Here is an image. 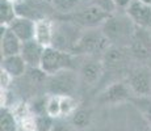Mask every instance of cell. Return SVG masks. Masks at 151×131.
Instances as JSON below:
<instances>
[{"mask_svg": "<svg viewBox=\"0 0 151 131\" xmlns=\"http://www.w3.org/2000/svg\"><path fill=\"white\" fill-rule=\"evenodd\" d=\"M72 72L63 71L57 75H53V81L50 83V89L55 96H68L70 92L74 89L75 80L72 76Z\"/></svg>", "mask_w": 151, "mask_h": 131, "instance_id": "12", "label": "cell"}, {"mask_svg": "<svg viewBox=\"0 0 151 131\" xmlns=\"http://www.w3.org/2000/svg\"><path fill=\"white\" fill-rule=\"evenodd\" d=\"M109 47V39L105 37L103 30L97 33V30H88L83 33L79 38H76L72 47L75 54H97L104 52Z\"/></svg>", "mask_w": 151, "mask_h": 131, "instance_id": "3", "label": "cell"}, {"mask_svg": "<svg viewBox=\"0 0 151 131\" xmlns=\"http://www.w3.org/2000/svg\"><path fill=\"white\" fill-rule=\"evenodd\" d=\"M40 68L50 76L63 71H68L72 68V54L54 46H47L43 51Z\"/></svg>", "mask_w": 151, "mask_h": 131, "instance_id": "1", "label": "cell"}, {"mask_svg": "<svg viewBox=\"0 0 151 131\" xmlns=\"http://www.w3.org/2000/svg\"><path fill=\"white\" fill-rule=\"evenodd\" d=\"M139 1L145 3V4H149V5H151V0H139Z\"/></svg>", "mask_w": 151, "mask_h": 131, "instance_id": "24", "label": "cell"}, {"mask_svg": "<svg viewBox=\"0 0 151 131\" xmlns=\"http://www.w3.org/2000/svg\"><path fill=\"white\" fill-rule=\"evenodd\" d=\"M149 68L151 69V60H150V63H149Z\"/></svg>", "mask_w": 151, "mask_h": 131, "instance_id": "25", "label": "cell"}, {"mask_svg": "<svg viewBox=\"0 0 151 131\" xmlns=\"http://www.w3.org/2000/svg\"><path fill=\"white\" fill-rule=\"evenodd\" d=\"M82 1H92V0H82Z\"/></svg>", "mask_w": 151, "mask_h": 131, "instance_id": "26", "label": "cell"}, {"mask_svg": "<svg viewBox=\"0 0 151 131\" xmlns=\"http://www.w3.org/2000/svg\"><path fill=\"white\" fill-rule=\"evenodd\" d=\"M103 54V64L108 67H118L126 58V52L121 46H109Z\"/></svg>", "mask_w": 151, "mask_h": 131, "instance_id": "16", "label": "cell"}, {"mask_svg": "<svg viewBox=\"0 0 151 131\" xmlns=\"http://www.w3.org/2000/svg\"><path fill=\"white\" fill-rule=\"evenodd\" d=\"M0 131H17L14 114L8 107H1L0 112Z\"/></svg>", "mask_w": 151, "mask_h": 131, "instance_id": "18", "label": "cell"}, {"mask_svg": "<svg viewBox=\"0 0 151 131\" xmlns=\"http://www.w3.org/2000/svg\"><path fill=\"white\" fill-rule=\"evenodd\" d=\"M103 68L104 64L101 62H97V60H86V62L80 67V79L83 80V83L86 84H92L97 83L100 80L101 75H103Z\"/></svg>", "mask_w": 151, "mask_h": 131, "instance_id": "14", "label": "cell"}, {"mask_svg": "<svg viewBox=\"0 0 151 131\" xmlns=\"http://www.w3.org/2000/svg\"><path fill=\"white\" fill-rule=\"evenodd\" d=\"M132 1L133 0H113L116 9H122V11H126L129 8V5L132 4Z\"/></svg>", "mask_w": 151, "mask_h": 131, "instance_id": "23", "label": "cell"}, {"mask_svg": "<svg viewBox=\"0 0 151 131\" xmlns=\"http://www.w3.org/2000/svg\"><path fill=\"white\" fill-rule=\"evenodd\" d=\"M132 94L133 92L129 84L120 81V83H113L109 87H106L105 91L101 93L100 100L104 104H120L130 100Z\"/></svg>", "mask_w": 151, "mask_h": 131, "instance_id": "8", "label": "cell"}, {"mask_svg": "<svg viewBox=\"0 0 151 131\" xmlns=\"http://www.w3.org/2000/svg\"><path fill=\"white\" fill-rule=\"evenodd\" d=\"M135 26L133 21L126 16V19L122 17H116L113 14L106 19L104 25L101 26V30L105 34V37L109 39V42H121L125 39H130L134 34Z\"/></svg>", "mask_w": 151, "mask_h": 131, "instance_id": "2", "label": "cell"}, {"mask_svg": "<svg viewBox=\"0 0 151 131\" xmlns=\"http://www.w3.org/2000/svg\"><path fill=\"white\" fill-rule=\"evenodd\" d=\"M150 29L135 28L132 37V51L139 59L151 60V33Z\"/></svg>", "mask_w": 151, "mask_h": 131, "instance_id": "6", "label": "cell"}, {"mask_svg": "<svg viewBox=\"0 0 151 131\" xmlns=\"http://www.w3.org/2000/svg\"><path fill=\"white\" fill-rule=\"evenodd\" d=\"M53 130V117L49 114L37 115L34 119V131H51Z\"/></svg>", "mask_w": 151, "mask_h": 131, "instance_id": "20", "label": "cell"}, {"mask_svg": "<svg viewBox=\"0 0 151 131\" xmlns=\"http://www.w3.org/2000/svg\"><path fill=\"white\" fill-rule=\"evenodd\" d=\"M0 49H1V57H11L17 55L21 51L22 42L16 34L11 30L8 26L1 25V39H0Z\"/></svg>", "mask_w": 151, "mask_h": 131, "instance_id": "11", "label": "cell"}, {"mask_svg": "<svg viewBox=\"0 0 151 131\" xmlns=\"http://www.w3.org/2000/svg\"><path fill=\"white\" fill-rule=\"evenodd\" d=\"M133 102H134L135 107L141 112L142 117L145 118V121L147 122L149 127L151 129V96H149V97H135Z\"/></svg>", "mask_w": 151, "mask_h": 131, "instance_id": "19", "label": "cell"}, {"mask_svg": "<svg viewBox=\"0 0 151 131\" xmlns=\"http://www.w3.org/2000/svg\"><path fill=\"white\" fill-rule=\"evenodd\" d=\"M91 121V114L87 110H76L72 115V125L78 129H84L89 125Z\"/></svg>", "mask_w": 151, "mask_h": 131, "instance_id": "21", "label": "cell"}, {"mask_svg": "<svg viewBox=\"0 0 151 131\" xmlns=\"http://www.w3.org/2000/svg\"><path fill=\"white\" fill-rule=\"evenodd\" d=\"M130 89L135 97H149L151 96V69L137 68L129 75L127 79Z\"/></svg>", "mask_w": 151, "mask_h": 131, "instance_id": "5", "label": "cell"}, {"mask_svg": "<svg viewBox=\"0 0 151 131\" xmlns=\"http://www.w3.org/2000/svg\"><path fill=\"white\" fill-rule=\"evenodd\" d=\"M125 12L135 26L151 29V5L145 4L139 0H133Z\"/></svg>", "mask_w": 151, "mask_h": 131, "instance_id": "7", "label": "cell"}, {"mask_svg": "<svg viewBox=\"0 0 151 131\" xmlns=\"http://www.w3.org/2000/svg\"><path fill=\"white\" fill-rule=\"evenodd\" d=\"M110 16L109 12L104 11L99 5H91L88 8L79 11L76 13L71 14V20L76 24L86 26V28H96V26H103L106 19Z\"/></svg>", "mask_w": 151, "mask_h": 131, "instance_id": "4", "label": "cell"}, {"mask_svg": "<svg viewBox=\"0 0 151 131\" xmlns=\"http://www.w3.org/2000/svg\"><path fill=\"white\" fill-rule=\"evenodd\" d=\"M28 64L20 54L1 58V71L11 77H20L25 74Z\"/></svg>", "mask_w": 151, "mask_h": 131, "instance_id": "13", "label": "cell"}, {"mask_svg": "<svg viewBox=\"0 0 151 131\" xmlns=\"http://www.w3.org/2000/svg\"><path fill=\"white\" fill-rule=\"evenodd\" d=\"M36 26L37 21H33L32 19L25 16H17L8 25V28L21 39V42H27L36 38Z\"/></svg>", "mask_w": 151, "mask_h": 131, "instance_id": "10", "label": "cell"}, {"mask_svg": "<svg viewBox=\"0 0 151 131\" xmlns=\"http://www.w3.org/2000/svg\"><path fill=\"white\" fill-rule=\"evenodd\" d=\"M17 17L16 7L12 0H1L0 1V22L1 25L8 26Z\"/></svg>", "mask_w": 151, "mask_h": 131, "instance_id": "17", "label": "cell"}, {"mask_svg": "<svg viewBox=\"0 0 151 131\" xmlns=\"http://www.w3.org/2000/svg\"><path fill=\"white\" fill-rule=\"evenodd\" d=\"M79 1H82V0H53L54 7L58 8L59 11H62V12H70V11H72L79 4Z\"/></svg>", "mask_w": 151, "mask_h": 131, "instance_id": "22", "label": "cell"}, {"mask_svg": "<svg viewBox=\"0 0 151 131\" xmlns=\"http://www.w3.org/2000/svg\"><path fill=\"white\" fill-rule=\"evenodd\" d=\"M41 45H43L45 47L53 45V39H54V31H53V26L51 22L49 20H38L36 26V38Z\"/></svg>", "mask_w": 151, "mask_h": 131, "instance_id": "15", "label": "cell"}, {"mask_svg": "<svg viewBox=\"0 0 151 131\" xmlns=\"http://www.w3.org/2000/svg\"><path fill=\"white\" fill-rule=\"evenodd\" d=\"M45 49H46L45 46L41 45L37 39H30V41H27V42H22L20 55L24 58L28 67H30V68H40Z\"/></svg>", "mask_w": 151, "mask_h": 131, "instance_id": "9", "label": "cell"}]
</instances>
